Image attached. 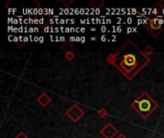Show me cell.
Segmentation results:
<instances>
[{"label": "cell", "mask_w": 164, "mask_h": 138, "mask_svg": "<svg viewBox=\"0 0 164 138\" xmlns=\"http://www.w3.org/2000/svg\"><path fill=\"white\" fill-rule=\"evenodd\" d=\"M107 59L109 64L116 66L129 80H133L150 61L149 56L140 51L132 40H128L114 55L109 56Z\"/></svg>", "instance_id": "cell-1"}, {"label": "cell", "mask_w": 164, "mask_h": 138, "mask_svg": "<svg viewBox=\"0 0 164 138\" xmlns=\"http://www.w3.org/2000/svg\"><path fill=\"white\" fill-rule=\"evenodd\" d=\"M133 107L140 114L142 118H147L151 113L157 109V104L154 101L149 94L143 92L135 101L132 104Z\"/></svg>", "instance_id": "cell-2"}, {"label": "cell", "mask_w": 164, "mask_h": 138, "mask_svg": "<svg viewBox=\"0 0 164 138\" xmlns=\"http://www.w3.org/2000/svg\"><path fill=\"white\" fill-rule=\"evenodd\" d=\"M147 18V23L144 25V27L152 34L154 36H157L162 31L164 30V20L154 17V18H150L149 16L146 17Z\"/></svg>", "instance_id": "cell-3"}, {"label": "cell", "mask_w": 164, "mask_h": 138, "mask_svg": "<svg viewBox=\"0 0 164 138\" xmlns=\"http://www.w3.org/2000/svg\"><path fill=\"white\" fill-rule=\"evenodd\" d=\"M83 114H84L83 110H82L78 106H76V105L73 106V107L67 111V116L70 117L74 122L78 121V120L83 116Z\"/></svg>", "instance_id": "cell-4"}, {"label": "cell", "mask_w": 164, "mask_h": 138, "mask_svg": "<svg viewBox=\"0 0 164 138\" xmlns=\"http://www.w3.org/2000/svg\"><path fill=\"white\" fill-rule=\"evenodd\" d=\"M101 132H102V134H103L106 138H112L115 134H117V130L113 128L110 124H109V125H107V126H106L105 128L102 129Z\"/></svg>", "instance_id": "cell-5"}, {"label": "cell", "mask_w": 164, "mask_h": 138, "mask_svg": "<svg viewBox=\"0 0 164 138\" xmlns=\"http://www.w3.org/2000/svg\"><path fill=\"white\" fill-rule=\"evenodd\" d=\"M37 101H39L40 103H41V105L42 106V107H45V106H47L50 102H51V99H50L46 94H42L39 99H37Z\"/></svg>", "instance_id": "cell-6"}, {"label": "cell", "mask_w": 164, "mask_h": 138, "mask_svg": "<svg viewBox=\"0 0 164 138\" xmlns=\"http://www.w3.org/2000/svg\"><path fill=\"white\" fill-rule=\"evenodd\" d=\"M73 48H74V46H73L71 43H69V42L65 43L64 46H61V49H62V50H65V51L66 53H69Z\"/></svg>", "instance_id": "cell-7"}, {"label": "cell", "mask_w": 164, "mask_h": 138, "mask_svg": "<svg viewBox=\"0 0 164 138\" xmlns=\"http://www.w3.org/2000/svg\"><path fill=\"white\" fill-rule=\"evenodd\" d=\"M153 52H154V49L152 48V46H151V45L146 46V48L144 49V53H145L146 55H148V56H150Z\"/></svg>", "instance_id": "cell-8"}, {"label": "cell", "mask_w": 164, "mask_h": 138, "mask_svg": "<svg viewBox=\"0 0 164 138\" xmlns=\"http://www.w3.org/2000/svg\"><path fill=\"white\" fill-rule=\"evenodd\" d=\"M65 58H66L67 59L71 60V59H73V58H74V55H73L71 52H69V53H66V55H65Z\"/></svg>", "instance_id": "cell-9"}, {"label": "cell", "mask_w": 164, "mask_h": 138, "mask_svg": "<svg viewBox=\"0 0 164 138\" xmlns=\"http://www.w3.org/2000/svg\"><path fill=\"white\" fill-rule=\"evenodd\" d=\"M99 114L101 115V117H104V116L107 114V112H106V110H105V109H101V110L99 111Z\"/></svg>", "instance_id": "cell-10"}, {"label": "cell", "mask_w": 164, "mask_h": 138, "mask_svg": "<svg viewBox=\"0 0 164 138\" xmlns=\"http://www.w3.org/2000/svg\"><path fill=\"white\" fill-rule=\"evenodd\" d=\"M17 138H28V137H27L26 135H25L24 133H22V132H21V133H19V134L17 135Z\"/></svg>", "instance_id": "cell-11"}, {"label": "cell", "mask_w": 164, "mask_h": 138, "mask_svg": "<svg viewBox=\"0 0 164 138\" xmlns=\"http://www.w3.org/2000/svg\"><path fill=\"white\" fill-rule=\"evenodd\" d=\"M59 39H60V41H65V36H60V37H59Z\"/></svg>", "instance_id": "cell-12"}, {"label": "cell", "mask_w": 164, "mask_h": 138, "mask_svg": "<svg viewBox=\"0 0 164 138\" xmlns=\"http://www.w3.org/2000/svg\"><path fill=\"white\" fill-rule=\"evenodd\" d=\"M106 40H107V37L105 36H103L102 37H101V40H102V41H106Z\"/></svg>", "instance_id": "cell-13"}, {"label": "cell", "mask_w": 164, "mask_h": 138, "mask_svg": "<svg viewBox=\"0 0 164 138\" xmlns=\"http://www.w3.org/2000/svg\"><path fill=\"white\" fill-rule=\"evenodd\" d=\"M116 138H127V137H126L125 135H123V134H120L118 137H116Z\"/></svg>", "instance_id": "cell-14"}, {"label": "cell", "mask_w": 164, "mask_h": 138, "mask_svg": "<svg viewBox=\"0 0 164 138\" xmlns=\"http://www.w3.org/2000/svg\"><path fill=\"white\" fill-rule=\"evenodd\" d=\"M73 40H76V37L71 36V37H70V41H73Z\"/></svg>", "instance_id": "cell-15"}, {"label": "cell", "mask_w": 164, "mask_h": 138, "mask_svg": "<svg viewBox=\"0 0 164 138\" xmlns=\"http://www.w3.org/2000/svg\"><path fill=\"white\" fill-rule=\"evenodd\" d=\"M84 41H85V37L82 36V37H81V42H84Z\"/></svg>", "instance_id": "cell-16"}, {"label": "cell", "mask_w": 164, "mask_h": 138, "mask_svg": "<svg viewBox=\"0 0 164 138\" xmlns=\"http://www.w3.org/2000/svg\"><path fill=\"white\" fill-rule=\"evenodd\" d=\"M101 30H102V32L104 33V32H106L107 29H106V27H102V28H101Z\"/></svg>", "instance_id": "cell-17"}, {"label": "cell", "mask_w": 164, "mask_h": 138, "mask_svg": "<svg viewBox=\"0 0 164 138\" xmlns=\"http://www.w3.org/2000/svg\"><path fill=\"white\" fill-rule=\"evenodd\" d=\"M40 41H41V42H42V41H43V37H42V36H41V37H40Z\"/></svg>", "instance_id": "cell-18"}, {"label": "cell", "mask_w": 164, "mask_h": 138, "mask_svg": "<svg viewBox=\"0 0 164 138\" xmlns=\"http://www.w3.org/2000/svg\"><path fill=\"white\" fill-rule=\"evenodd\" d=\"M80 30H81V32H83V33H84V32H85V29H84V28H81Z\"/></svg>", "instance_id": "cell-19"}, {"label": "cell", "mask_w": 164, "mask_h": 138, "mask_svg": "<svg viewBox=\"0 0 164 138\" xmlns=\"http://www.w3.org/2000/svg\"><path fill=\"white\" fill-rule=\"evenodd\" d=\"M90 40H96V37H91Z\"/></svg>", "instance_id": "cell-20"}, {"label": "cell", "mask_w": 164, "mask_h": 138, "mask_svg": "<svg viewBox=\"0 0 164 138\" xmlns=\"http://www.w3.org/2000/svg\"><path fill=\"white\" fill-rule=\"evenodd\" d=\"M159 3H160V4H164V3H163V2H159Z\"/></svg>", "instance_id": "cell-21"}]
</instances>
